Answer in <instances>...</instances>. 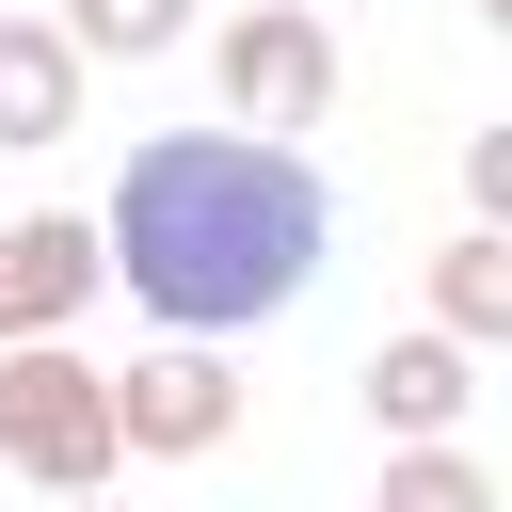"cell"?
Segmentation results:
<instances>
[{
  "label": "cell",
  "mask_w": 512,
  "mask_h": 512,
  "mask_svg": "<svg viewBox=\"0 0 512 512\" xmlns=\"http://www.w3.org/2000/svg\"><path fill=\"white\" fill-rule=\"evenodd\" d=\"M80 224H96V272H112L144 320H176V336H256V320H288V304L320 288L336 192H320V160H304L288 128H160V144H128L112 208H80Z\"/></svg>",
  "instance_id": "6da1fadb"
},
{
  "label": "cell",
  "mask_w": 512,
  "mask_h": 512,
  "mask_svg": "<svg viewBox=\"0 0 512 512\" xmlns=\"http://www.w3.org/2000/svg\"><path fill=\"white\" fill-rule=\"evenodd\" d=\"M0 464L32 496H112V368L80 336H0Z\"/></svg>",
  "instance_id": "7a4b0ae2"
},
{
  "label": "cell",
  "mask_w": 512,
  "mask_h": 512,
  "mask_svg": "<svg viewBox=\"0 0 512 512\" xmlns=\"http://www.w3.org/2000/svg\"><path fill=\"white\" fill-rule=\"evenodd\" d=\"M208 80H224V128H320L336 112V32L304 0H240V16H208Z\"/></svg>",
  "instance_id": "3957f363"
},
{
  "label": "cell",
  "mask_w": 512,
  "mask_h": 512,
  "mask_svg": "<svg viewBox=\"0 0 512 512\" xmlns=\"http://www.w3.org/2000/svg\"><path fill=\"white\" fill-rule=\"evenodd\" d=\"M224 432H240V368H224V336H160V352L112 368V448H128V464H208Z\"/></svg>",
  "instance_id": "277c9868"
},
{
  "label": "cell",
  "mask_w": 512,
  "mask_h": 512,
  "mask_svg": "<svg viewBox=\"0 0 512 512\" xmlns=\"http://www.w3.org/2000/svg\"><path fill=\"white\" fill-rule=\"evenodd\" d=\"M352 384H368V432H384V448H448V432L480 416V352H464V336H432V320H416V336H384Z\"/></svg>",
  "instance_id": "5b68a950"
},
{
  "label": "cell",
  "mask_w": 512,
  "mask_h": 512,
  "mask_svg": "<svg viewBox=\"0 0 512 512\" xmlns=\"http://www.w3.org/2000/svg\"><path fill=\"white\" fill-rule=\"evenodd\" d=\"M96 288H112V272H96V224H80V208L0 224V336H80Z\"/></svg>",
  "instance_id": "8992f818"
},
{
  "label": "cell",
  "mask_w": 512,
  "mask_h": 512,
  "mask_svg": "<svg viewBox=\"0 0 512 512\" xmlns=\"http://www.w3.org/2000/svg\"><path fill=\"white\" fill-rule=\"evenodd\" d=\"M80 128V48L48 32V16H0V144L32 160V144H64Z\"/></svg>",
  "instance_id": "52a82bcc"
},
{
  "label": "cell",
  "mask_w": 512,
  "mask_h": 512,
  "mask_svg": "<svg viewBox=\"0 0 512 512\" xmlns=\"http://www.w3.org/2000/svg\"><path fill=\"white\" fill-rule=\"evenodd\" d=\"M432 336H464V352L512 336V240H496V224H448V240H432Z\"/></svg>",
  "instance_id": "ba28073f"
},
{
  "label": "cell",
  "mask_w": 512,
  "mask_h": 512,
  "mask_svg": "<svg viewBox=\"0 0 512 512\" xmlns=\"http://www.w3.org/2000/svg\"><path fill=\"white\" fill-rule=\"evenodd\" d=\"M48 32L80 64H160V48H192V0H64Z\"/></svg>",
  "instance_id": "9c48e42d"
},
{
  "label": "cell",
  "mask_w": 512,
  "mask_h": 512,
  "mask_svg": "<svg viewBox=\"0 0 512 512\" xmlns=\"http://www.w3.org/2000/svg\"><path fill=\"white\" fill-rule=\"evenodd\" d=\"M384 512H496V480H480L464 432L448 448H384Z\"/></svg>",
  "instance_id": "30bf717a"
},
{
  "label": "cell",
  "mask_w": 512,
  "mask_h": 512,
  "mask_svg": "<svg viewBox=\"0 0 512 512\" xmlns=\"http://www.w3.org/2000/svg\"><path fill=\"white\" fill-rule=\"evenodd\" d=\"M464 224H496V240H512V128H480V144H464Z\"/></svg>",
  "instance_id": "8fae6325"
},
{
  "label": "cell",
  "mask_w": 512,
  "mask_h": 512,
  "mask_svg": "<svg viewBox=\"0 0 512 512\" xmlns=\"http://www.w3.org/2000/svg\"><path fill=\"white\" fill-rule=\"evenodd\" d=\"M64 512H112V496H64Z\"/></svg>",
  "instance_id": "7c38bea8"
}]
</instances>
